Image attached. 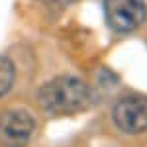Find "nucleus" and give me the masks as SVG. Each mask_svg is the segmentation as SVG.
Listing matches in <instances>:
<instances>
[{"label": "nucleus", "mask_w": 147, "mask_h": 147, "mask_svg": "<svg viewBox=\"0 0 147 147\" xmlns=\"http://www.w3.org/2000/svg\"><path fill=\"white\" fill-rule=\"evenodd\" d=\"M90 88L84 80L63 75L45 82L37 92V102L49 116H69L86 108Z\"/></svg>", "instance_id": "obj_1"}, {"label": "nucleus", "mask_w": 147, "mask_h": 147, "mask_svg": "<svg viewBox=\"0 0 147 147\" xmlns=\"http://www.w3.org/2000/svg\"><path fill=\"white\" fill-rule=\"evenodd\" d=\"M104 14L112 30L129 34L145 22L147 6L143 0H104Z\"/></svg>", "instance_id": "obj_2"}, {"label": "nucleus", "mask_w": 147, "mask_h": 147, "mask_svg": "<svg viewBox=\"0 0 147 147\" xmlns=\"http://www.w3.org/2000/svg\"><path fill=\"white\" fill-rule=\"evenodd\" d=\"M35 131V120L28 110L0 114V147H26Z\"/></svg>", "instance_id": "obj_3"}, {"label": "nucleus", "mask_w": 147, "mask_h": 147, "mask_svg": "<svg viewBox=\"0 0 147 147\" xmlns=\"http://www.w3.org/2000/svg\"><path fill=\"white\" fill-rule=\"evenodd\" d=\"M112 118L125 134H141L147 129V98L127 96L114 106Z\"/></svg>", "instance_id": "obj_4"}, {"label": "nucleus", "mask_w": 147, "mask_h": 147, "mask_svg": "<svg viewBox=\"0 0 147 147\" xmlns=\"http://www.w3.org/2000/svg\"><path fill=\"white\" fill-rule=\"evenodd\" d=\"M14 79H16V69H14V63L6 57H0V98L4 94H8V90L14 84Z\"/></svg>", "instance_id": "obj_5"}, {"label": "nucleus", "mask_w": 147, "mask_h": 147, "mask_svg": "<svg viewBox=\"0 0 147 147\" xmlns=\"http://www.w3.org/2000/svg\"><path fill=\"white\" fill-rule=\"evenodd\" d=\"M53 6H59V8H63V6H71L73 2H77V0H49Z\"/></svg>", "instance_id": "obj_6"}]
</instances>
